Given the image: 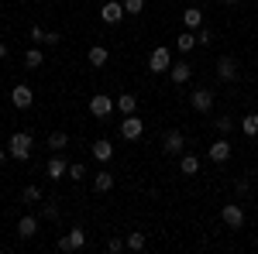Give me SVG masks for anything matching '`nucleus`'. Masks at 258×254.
Masks as SVG:
<instances>
[{
    "instance_id": "f257e3e1",
    "label": "nucleus",
    "mask_w": 258,
    "mask_h": 254,
    "mask_svg": "<svg viewBox=\"0 0 258 254\" xmlns=\"http://www.w3.org/2000/svg\"><path fill=\"white\" fill-rule=\"evenodd\" d=\"M31 148H35V141H31V134H24V131H18V134H11V158H18V161H24V158H31Z\"/></svg>"
},
{
    "instance_id": "f03ea898",
    "label": "nucleus",
    "mask_w": 258,
    "mask_h": 254,
    "mask_svg": "<svg viewBox=\"0 0 258 254\" xmlns=\"http://www.w3.org/2000/svg\"><path fill=\"white\" fill-rule=\"evenodd\" d=\"M83 247H86V230L83 227H73L66 237H59V251H66V254L83 251Z\"/></svg>"
},
{
    "instance_id": "7ed1b4c3",
    "label": "nucleus",
    "mask_w": 258,
    "mask_h": 254,
    "mask_svg": "<svg viewBox=\"0 0 258 254\" xmlns=\"http://www.w3.org/2000/svg\"><path fill=\"white\" fill-rule=\"evenodd\" d=\"M90 114H93V117H110V114H114V100L107 97V93H93V100H90Z\"/></svg>"
},
{
    "instance_id": "20e7f679",
    "label": "nucleus",
    "mask_w": 258,
    "mask_h": 254,
    "mask_svg": "<svg viewBox=\"0 0 258 254\" xmlns=\"http://www.w3.org/2000/svg\"><path fill=\"white\" fill-rule=\"evenodd\" d=\"M148 69H152V72H169V69H172V52L159 45V48L152 52V59H148Z\"/></svg>"
},
{
    "instance_id": "39448f33",
    "label": "nucleus",
    "mask_w": 258,
    "mask_h": 254,
    "mask_svg": "<svg viewBox=\"0 0 258 254\" xmlns=\"http://www.w3.org/2000/svg\"><path fill=\"white\" fill-rule=\"evenodd\" d=\"M11 103H14L18 110H28V107L35 103V93H31V86H28V82H18V86L11 90Z\"/></svg>"
},
{
    "instance_id": "423d86ee",
    "label": "nucleus",
    "mask_w": 258,
    "mask_h": 254,
    "mask_svg": "<svg viewBox=\"0 0 258 254\" xmlns=\"http://www.w3.org/2000/svg\"><path fill=\"white\" fill-rule=\"evenodd\" d=\"M141 131H145V124H141V117H135V114H127V117L120 120V137H124V141H138Z\"/></svg>"
},
{
    "instance_id": "0eeeda50",
    "label": "nucleus",
    "mask_w": 258,
    "mask_h": 254,
    "mask_svg": "<svg viewBox=\"0 0 258 254\" xmlns=\"http://www.w3.org/2000/svg\"><path fill=\"white\" fill-rule=\"evenodd\" d=\"M220 216H224V223H227L231 230H238V227H244V210H241L238 203H224V210H220Z\"/></svg>"
},
{
    "instance_id": "6e6552de",
    "label": "nucleus",
    "mask_w": 258,
    "mask_h": 254,
    "mask_svg": "<svg viewBox=\"0 0 258 254\" xmlns=\"http://www.w3.org/2000/svg\"><path fill=\"white\" fill-rule=\"evenodd\" d=\"M182 144H186V137L179 134V131H165V137H162V151H165L169 158L182 155Z\"/></svg>"
},
{
    "instance_id": "1a4fd4ad",
    "label": "nucleus",
    "mask_w": 258,
    "mask_h": 254,
    "mask_svg": "<svg viewBox=\"0 0 258 254\" xmlns=\"http://www.w3.org/2000/svg\"><path fill=\"white\" fill-rule=\"evenodd\" d=\"M217 79L220 82H234L238 79V62L231 59V55H220L217 59Z\"/></svg>"
},
{
    "instance_id": "9d476101",
    "label": "nucleus",
    "mask_w": 258,
    "mask_h": 254,
    "mask_svg": "<svg viewBox=\"0 0 258 254\" xmlns=\"http://www.w3.org/2000/svg\"><path fill=\"white\" fill-rule=\"evenodd\" d=\"M124 14H127V11H124V4H120V0H107V4L100 7V18L107 21V24H117Z\"/></svg>"
},
{
    "instance_id": "9b49d317",
    "label": "nucleus",
    "mask_w": 258,
    "mask_h": 254,
    "mask_svg": "<svg viewBox=\"0 0 258 254\" xmlns=\"http://www.w3.org/2000/svg\"><path fill=\"white\" fill-rule=\"evenodd\" d=\"M207 155H210V161H227V158H231V141H227V137L220 134L217 141H214V144H210V151H207Z\"/></svg>"
},
{
    "instance_id": "f8f14e48",
    "label": "nucleus",
    "mask_w": 258,
    "mask_h": 254,
    "mask_svg": "<svg viewBox=\"0 0 258 254\" xmlns=\"http://www.w3.org/2000/svg\"><path fill=\"white\" fill-rule=\"evenodd\" d=\"M189 103H193V110H200V114H210V110H214V93H210V90H197V93L189 97Z\"/></svg>"
},
{
    "instance_id": "ddd939ff",
    "label": "nucleus",
    "mask_w": 258,
    "mask_h": 254,
    "mask_svg": "<svg viewBox=\"0 0 258 254\" xmlns=\"http://www.w3.org/2000/svg\"><path fill=\"white\" fill-rule=\"evenodd\" d=\"M114 110H120L124 117L135 114V110H138V97H135V93H120V97L114 100Z\"/></svg>"
},
{
    "instance_id": "4468645a",
    "label": "nucleus",
    "mask_w": 258,
    "mask_h": 254,
    "mask_svg": "<svg viewBox=\"0 0 258 254\" xmlns=\"http://www.w3.org/2000/svg\"><path fill=\"white\" fill-rule=\"evenodd\" d=\"M169 76H172L176 86H182V82H189V76H193V65H189V62H176V65L169 69Z\"/></svg>"
},
{
    "instance_id": "2eb2a0df",
    "label": "nucleus",
    "mask_w": 258,
    "mask_h": 254,
    "mask_svg": "<svg viewBox=\"0 0 258 254\" xmlns=\"http://www.w3.org/2000/svg\"><path fill=\"white\" fill-rule=\"evenodd\" d=\"M93 158H97V161H110V158H114V144H110L107 137L93 141Z\"/></svg>"
},
{
    "instance_id": "dca6fc26",
    "label": "nucleus",
    "mask_w": 258,
    "mask_h": 254,
    "mask_svg": "<svg viewBox=\"0 0 258 254\" xmlns=\"http://www.w3.org/2000/svg\"><path fill=\"white\" fill-rule=\"evenodd\" d=\"M66 172H69V168H66V161H62L59 155H52V158H48V165H45V176H48V179H55V182H59V179L66 176Z\"/></svg>"
},
{
    "instance_id": "f3484780",
    "label": "nucleus",
    "mask_w": 258,
    "mask_h": 254,
    "mask_svg": "<svg viewBox=\"0 0 258 254\" xmlns=\"http://www.w3.org/2000/svg\"><path fill=\"white\" fill-rule=\"evenodd\" d=\"M35 234H38V220H35V216H21L18 220V237L28 240V237H35Z\"/></svg>"
},
{
    "instance_id": "a211bd4d",
    "label": "nucleus",
    "mask_w": 258,
    "mask_h": 254,
    "mask_svg": "<svg viewBox=\"0 0 258 254\" xmlns=\"http://www.w3.org/2000/svg\"><path fill=\"white\" fill-rule=\"evenodd\" d=\"M182 24H186L189 31H193V28H203V11H200V7H186V11H182Z\"/></svg>"
},
{
    "instance_id": "6ab92c4d",
    "label": "nucleus",
    "mask_w": 258,
    "mask_h": 254,
    "mask_svg": "<svg viewBox=\"0 0 258 254\" xmlns=\"http://www.w3.org/2000/svg\"><path fill=\"white\" fill-rule=\"evenodd\" d=\"M93 189H97V193H110V189H114V172H107V168L97 172V176H93Z\"/></svg>"
},
{
    "instance_id": "aec40b11",
    "label": "nucleus",
    "mask_w": 258,
    "mask_h": 254,
    "mask_svg": "<svg viewBox=\"0 0 258 254\" xmlns=\"http://www.w3.org/2000/svg\"><path fill=\"white\" fill-rule=\"evenodd\" d=\"M179 172H182V176H197L200 172V158L197 155H182L179 158Z\"/></svg>"
},
{
    "instance_id": "412c9836",
    "label": "nucleus",
    "mask_w": 258,
    "mask_h": 254,
    "mask_svg": "<svg viewBox=\"0 0 258 254\" xmlns=\"http://www.w3.org/2000/svg\"><path fill=\"white\" fill-rule=\"evenodd\" d=\"M107 59H110V52H107L103 45H93V48H90V65H93V69L107 65Z\"/></svg>"
},
{
    "instance_id": "4be33fe9",
    "label": "nucleus",
    "mask_w": 258,
    "mask_h": 254,
    "mask_svg": "<svg viewBox=\"0 0 258 254\" xmlns=\"http://www.w3.org/2000/svg\"><path fill=\"white\" fill-rule=\"evenodd\" d=\"M176 48L179 52H193V48H197V35H193V31H182L176 38Z\"/></svg>"
},
{
    "instance_id": "5701e85b",
    "label": "nucleus",
    "mask_w": 258,
    "mask_h": 254,
    "mask_svg": "<svg viewBox=\"0 0 258 254\" xmlns=\"http://www.w3.org/2000/svg\"><path fill=\"white\" fill-rule=\"evenodd\" d=\"M66 144H69V134H66V131H52V134H48V148H52V151H62Z\"/></svg>"
},
{
    "instance_id": "b1692460",
    "label": "nucleus",
    "mask_w": 258,
    "mask_h": 254,
    "mask_svg": "<svg viewBox=\"0 0 258 254\" xmlns=\"http://www.w3.org/2000/svg\"><path fill=\"white\" fill-rule=\"evenodd\" d=\"M241 131L248 137H258V114H248V117H241Z\"/></svg>"
},
{
    "instance_id": "393cba45",
    "label": "nucleus",
    "mask_w": 258,
    "mask_h": 254,
    "mask_svg": "<svg viewBox=\"0 0 258 254\" xmlns=\"http://www.w3.org/2000/svg\"><path fill=\"white\" fill-rule=\"evenodd\" d=\"M24 65H28V69H38V65H45V55H41V48H31V52L24 55Z\"/></svg>"
},
{
    "instance_id": "a878e982",
    "label": "nucleus",
    "mask_w": 258,
    "mask_h": 254,
    "mask_svg": "<svg viewBox=\"0 0 258 254\" xmlns=\"http://www.w3.org/2000/svg\"><path fill=\"white\" fill-rule=\"evenodd\" d=\"M145 244H148V240H145V234H141V230L127 234V251H145Z\"/></svg>"
},
{
    "instance_id": "bb28decb",
    "label": "nucleus",
    "mask_w": 258,
    "mask_h": 254,
    "mask_svg": "<svg viewBox=\"0 0 258 254\" xmlns=\"http://www.w3.org/2000/svg\"><path fill=\"white\" fill-rule=\"evenodd\" d=\"M21 199H24V203H41V189L38 186H24V189H21Z\"/></svg>"
},
{
    "instance_id": "cd10ccee",
    "label": "nucleus",
    "mask_w": 258,
    "mask_h": 254,
    "mask_svg": "<svg viewBox=\"0 0 258 254\" xmlns=\"http://www.w3.org/2000/svg\"><path fill=\"white\" fill-rule=\"evenodd\" d=\"M66 176L73 179V182H83V179H86V165H83V161H76V165H69V172H66Z\"/></svg>"
},
{
    "instance_id": "c85d7f7f",
    "label": "nucleus",
    "mask_w": 258,
    "mask_h": 254,
    "mask_svg": "<svg viewBox=\"0 0 258 254\" xmlns=\"http://www.w3.org/2000/svg\"><path fill=\"white\" fill-rule=\"evenodd\" d=\"M124 11L127 14H141L145 11V0H124Z\"/></svg>"
},
{
    "instance_id": "c756f323",
    "label": "nucleus",
    "mask_w": 258,
    "mask_h": 254,
    "mask_svg": "<svg viewBox=\"0 0 258 254\" xmlns=\"http://www.w3.org/2000/svg\"><path fill=\"white\" fill-rule=\"evenodd\" d=\"M124 247H127V240H120V237H110V240H107V251H110V254L124 251Z\"/></svg>"
},
{
    "instance_id": "7c9ffc66",
    "label": "nucleus",
    "mask_w": 258,
    "mask_h": 254,
    "mask_svg": "<svg viewBox=\"0 0 258 254\" xmlns=\"http://www.w3.org/2000/svg\"><path fill=\"white\" fill-rule=\"evenodd\" d=\"M210 41H214V31H210V28H200L197 31V45H210Z\"/></svg>"
},
{
    "instance_id": "2f4dec72",
    "label": "nucleus",
    "mask_w": 258,
    "mask_h": 254,
    "mask_svg": "<svg viewBox=\"0 0 258 254\" xmlns=\"http://www.w3.org/2000/svg\"><path fill=\"white\" fill-rule=\"evenodd\" d=\"M31 38H35V45H45V38H48V31L35 24V28H31Z\"/></svg>"
},
{
    "instance_id": "473e14b6",
    "label": "nucleus",
    "mask_w": 258,
    "mask_h": 254,
    "mask_svg": "<svg viewBox=\"0 0 258 254\" xmlns=\"http://www.w3.org/2000/svg\"><path fill=\"white\" fill-rule=\"evenodd\" d=\"M231 124H234L231 117H217V131H220L224 137H227V134H231Z\"/></svg>"
},
{
    "instance_id": "72a5a7b5",
    "label": "nucleus",
    "mask_w": 258,
    "mask_h": 254,
    "mask_svg": "<svg viewBox=\"0 0 258 254\" xmlns=\"http://www.w3.org/2000/svg\"><path fill=\"white\" fill-rule=\"evenodd\" d=\"M45 220H59V206L48 203V206H45Z\"/></svg>"
},
{
    "instance_id": "f704fd0d",
    "label": "nucleus",
    "mask_w": 258,
    "mask_h": 254,
    "mask_svg": "<svg viewBox=\"0 0 258 254\" xmlns=\"http://www.w3.org/2000/svg\"><path fill=\"white\" fill-rule=\"evenodd\" d=\"M59 41H62V35H59V31H48V38H45V45H59Z\"/></svg>"
},
{
    "instance_id": "c9c22d12",
    "label": "nucleus",
    "mask_w": 258,
    "mask_h": 254,
    "mask_svg": "<svg viewBox=\"0 0 258 254\" xmlns=\"http://www.w3.org/2000/svg\"><path fill=\"white\" fill-rule=\"evenodd\" d=\"M248 189H251V182H248V179H241V182H238V196H248Z\"/></svg>"
},
{
    "instance_id": "e433bc0d",
    "label": "nucleus",
    "mask_w": 258,
    "mask_h": 254,
    "mask_svg": "<svg viewBox=\"0 0 258 254\" xmlns=\"http://www.w3.org/2000/svg\"><path fill=\"white\" fill-rule=\"evenodd\" d=\"M7 59V45H4V41H0V62Z\"/></svg>"
},
{
    "instance_id": "4c0bfd02",
    "label": "nucleus",
    "mask_w": 258,
    "mask_h": 254,
    "mask_svg": "<svg viewBox=\"0 0 258 254\" xmlns=\"http://www.w3.org/2000/svg\"><path fill=\"white\" fill-rule=\"evenodd\" d=\"M4 158H7V151H4V148H0V161H4Z\"/></svg>"
},
{
    "instance_id": "58836bf2",
    "label": "nucleus",
    "mask_w": 258,
    "mask_h": 254,
    "mask_svg": "<svg viewBox=\"0 0 258 254\" xmlns=\"http://www.w3.org/2000/svg\"><path fill=\"white\" fill-rule=\"evenodd\" d=\"M224 4H241V0H224Z\"/></svg>"
},
{
    "instance_id": "ea45409f",
    "label": "nucleus",
    "mask_w": 258,
    "mask_h": 254,
    "mask_svg": "<svg viewBox=\"0 0 258 254\" xmlns=\"http://www.w3.org/2000/svg\"><path fill=\"white\" fill-rule=\"evenodd\" d=\"M255 179H258V172H255Z\"/></svg>"
}]
</instances>
